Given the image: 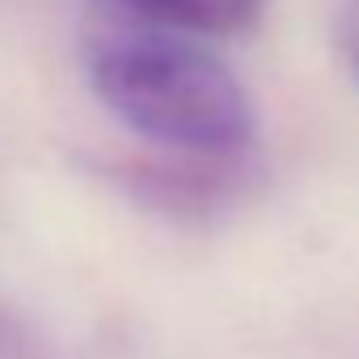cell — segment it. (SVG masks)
<instances>
[{
	"instance_id": "cell-3",
	"label": "cell",
	"mask_w": 359,
	"mask_h": 359,
	"mask_svg": "<svg viewBox=\"0 0 359 359\" xmlns=\"http://www.w3.org/2000/svg\"><path fill=\"white\" fill-rule=\"evenodd\" d=\"M140 26H156L187 39H233L245 34L266 0H110Z\"/></svg>"
},
{
	"instance_id": "cell-5",
	"label": "cell",
	"mask_w": 359,
	"mask_h": 359,
	"mask_svg": "<svg viewBox=\"0 0 359 359\" xmlns=\"http://www.w3.org/2000/svg\"><path fill=\"white\" fill-rule=\"evenodd\" d=\"M0 351H5V330H0Z\"/></svg>"
},
{
	"instance_id": "cell-1",
	"label": "cell",
	"mask_w": 359,
	"mask_h": 359,
	"mask_svg": "<svg viewBox=\"0 0 359 359\" xmlns=\"http://www.w3.org/2000/svg\"><path fill=\"white\" fill-rule=\"evenodd\" d=\"M85 68L97 102L165 156H250L258 131L254 102L241 76L199 39L110 22L93 30Z\"/></svg>"
},
{
	"instance_id": "cell-4",
	"label": "cell",
	"mask_w": 359,
	"mask_h": 359,
	"mask_svg": "<svg viewBox=\"0 0 359 359\" xmlns=\"http://www.w3.org/2000/svg\"><path fill=\"white\" fill-rule=\"evenodd\" d=\"M338 47H342V60H346V68H351V76H355V85H359V9H351V13L342 18Z\"/></svg>"
},
{
	"instance_id": "cell-2",
	"label": "cell",
	"mask_w": 359,
	"mask_h": 359,
	"mask_svg": "<svg viewBox=\"0 0 359 359\" xmlns=\"http://www.w3.org/2000/svg\"><path fill=\"white\" fill-rule=\"evenodd\" d=\"M110 177L144 208L169 220H212L241 203L254 182L250 156L233 161H199V156H161V161H127L114 165Z\"/></svg>"
}]
</instances>
